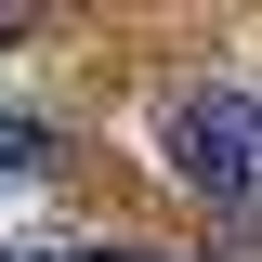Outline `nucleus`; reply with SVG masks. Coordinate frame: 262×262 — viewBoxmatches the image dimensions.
Masks as SVG:
<instances>
[{
    "instance_id": "f257e3e1",
    "label": "nucleus",
    "mask_w": 262,
    "mask_h": 262,
    "mask_svg": "<svg viewBox=\"0 0 262 262\" xmlns=\"http://www.w3.org/2000/svg\"><path fill=\"white\" fill-rule=\"evenodd\" d=\"M158 158H170V184H184V196H223V210H249V196H262V92H236V79H210V92H170Z\"/></svg>"
},
{
    "instance_id": "f03ea898",
    "label": "nucleus",
    "mask_w": 262,
    "mask_h": 262,
    "mask_svg": "<svg viewBox=\"0 0 262 262\" xmlns=\"http://www.w3.org/2000/svg\"><path fill=\"white\" fill-rule=\"evenodd\" d=\"M53 158H66V131H53V118H27V105H0V184H39Z\"/></svg>"
},
{
    "instance_id": "7ed1b4c3",
    "label": "nucleus",
    "mask_w": 262,
    "mask_h": 262,
    "mask_svg": "<svg viewBox=\"0 0 262 262\" xmlns=\"http://www.w3.org/2000/svg\"><path fill=\"white\" fill-rule=\"evenodd\" d=\"M0 262H184V249H131V236H79V249H0Z\"/></svg>"
},
{
    "instance_id": "20e7f679",
    "label": "nucleus",
    "mask_w": 262,
    "mask_h": 262,
    "mask_svg": "<svg viewBox=\"0 0 262 262\" xmlns=\"http://www.w3.org/2000/svg\"><path fill=\"white\" fill-rule=\"evenodd\" d=\"M13 39H27V13H0V53H13Z\"/></svg>"
}]
</instances>
